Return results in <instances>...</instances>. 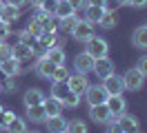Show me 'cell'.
Wrapping results in <instances>:
<instances>
[{"instance_id": "obj_1", "label": "cell", "mask_w": 147, "mask_h": 133, "mask_svg": "<svg viewBox=\"0 0 147 133\" xmlns=\"http://www.w3.org/2000/svg\"><path fill=\"white\" fill-rule=\"evenodd\" d=\"M85 53H89L94 60H96V58H102V55L109 53V44H107L105 38H100V35L94 33L89 40H85Z\"/></svg>"}, {"instance_id": "obj_2", "label": "cell", "mask_w": 147, "mask_h": 133, "mask_svg": "<svg viewBox=\"0 0 147 133\" xmlns=\"http://www.w3.org/2000/svg\"><path fill=\"white\" fill-rule=\"evenodd\" d=\"M120 78H123V87L127 89V91H140L143 84H145V76H143L136 67H134V69H127Z\"/></svg>"}, {"instance_id": "obj_3", "label": "cell", "mask_w": 147, "mask_h": 133, "mask_svg": "<svg viewBox=\"0 0 147 133\" xmlns=\"http://www.w3.org/2000/svg\"><path fill=\"white\" fill-rule=\"evenodd\" d=\"M107 98L109 93L102 89V84H89L87 91H85V100H87V104L94 106V104H105L107 102Z\"/></svg>"}, {"instance_id": "obj_4", "label": "cell", "mask_w": 147, "mask_h": 133, "mask_svg": "<svg viewBox=\"0 0 147 133\" xmlns=\"http://www.w3.org/2000/svg\"><path fill=\"white\" fill-rule=\"evenodd\" d=\"M94 35V25L92 22H87V20H78L76 25H74V29H71V38L74 40H78V42H85V40H89Z\"/></svg>"}, {"instance_id": "obj_5", "label": "cell", "mask_w": 147, "mask_h": 133, "mask_svg": "<svg viewBox=\"0 0 147 133\" xmlns=\"http://www.w3.org/2000/svg\"><path fill=\"white\" fill-rule=\"evenodd\" d=\"M102 89H105L109 96H123V91H125L123 78L116 76V73H109L107 78H102Z\"/></svg>"}, {"instance_id": "obj_6", "label": "cell", "mask_w": 147, "mask_h": 133, "mask_svg": "<svg viewBox=\"0 0 147 133\" xmlns=\"http://www.w3.org/2000/svg\"><path fill=\"white\" fill-rule=\"evenodd\" d=\"M67 87L71 89L74 93H78V96H83L87 87H89V82H87V76L85 73H69V78H67Z\"/></svg>"}, {"instance_id": "obj_7", "label": "cell", "mask_w": 147, "mask_h": 133, "mask_svg": "<svg viewBox=\"0 0 147 133\" xmlns=\"http://www.w3.org/2000/svg\"><path fill=\"white\" fill-rule=\"evenodd\" d=\"M114 122H116L120 129H123V133H138V129H140V122H138V118L129 115L127 111H125L123 115H118Z\"/></svg>"}, {"instance_id": "obj_8", "label": "cell", "mask_w": 147, "mask_h": 133, "mask_svg": "<svg viewBox=\"0 0 147 133\" xmlns=\"http://www.w3.org/2000/svg\"><path fill=\"white\" fill-rule=\"evenodd\" d=\"M105 104H107V109H109V113H111V120H116L118 115H123L127 111V102H125L123 96H109Z\"/></svg>"}, {"instance_id": "obj_9", "label": "cell", "mask_w": 147, "mask_h": 133, "mask_svg": "<svg viewBox=\"0 0 147 133\" xmlns=\"http://www.w3.org/2000/svg\"><path fill=\"white\" fill-rule=\"evenodd\" d=\"M89 118H92L96 124L111 122V113H109V109H107V104H94V106H89Z\"/></svg>"}, {"instance_id": "obj_10", "label": "cell", "mask_w": 147, "mask_h": 133, "mask_svg": "<svg viewBox=\"0 0 147 133\" xmlns=\"http://www.w3.org/2000/svg\"><path fill=\"white\" fill-rule=\"evenodd\" d=\"M94 73L98 76V78H107L109 73H114V62L107 58V55H102V58H96L94 60Z\"/></svg>"}, {"instance_id": "obj_11", "label": "cell", "mask_w": 147, "mask_h": 133, "mask_svg": "<svg viewBox=\"0 0 147 133\" xmlns=\"http://www.w3.org/2000/svg\"><path fill=\"white\" fill-rule=\"evenodd\" d=\"M74 67H76L78 73H85V76H87V73L94 69V58L89 55V53H85V51L78 53V55L74 58Z\"/></svg>"}, {"instance_id": "obj_12", "label": "cell", "mask_w": 147, "mask_h": 133, "mask_svg": "<svg viewBox=\"0 0 147 133\" xmlns=\"http://www.w3.org/2000/svg\"><path fill=\"white\" fill-rule=\"evenodd\" d=\"M56 67H58V64H54L49 58H45V55H42V58L36 62V67H34V69H36V73L40 76V78H49V80H51V76H54Z\"/></svg>"}, {"instance_id": "obj_13", "label": "cell", "mask_w": 147, "mask_h": 133, "mask_svg": "<svg viewBox=\"0 0 147 133\" xmlns=\"http://www.w3.org/2000/svg\"><path fill=\"white\" fill-rule=\"evenodd\" d=\"M0 71H2V76H7V78H16L20 73V60H16V58L2 60L0 62Z\"/></svg>"}, {"instance_id": "obj_14", "label": "cell", "mask_w": 147, "mask_h": 133, "mask_svg": "<svg viewBox=\"0 0 147 133\" xmlns=\"http://www.w3.org/2000/svg\"><path fill=\"white\" fill-rule=\"evenodd\" d=\"M47 131L49 133H65L67 131V120L63 118V113L60 115H51V118H47Z\"/></svg>"}, {"instance_id": "obj_15", "label": "cell", "mask_w": 147, "mask_h": 133, "mask_svg": "<svg viewBox=\"0 0 147 133\" xmlns=\"http://www.w3.org/2000/svg\"><path fill=\"white\" fill-rule=\"evenodd\" d=\"M25 106H36V104H42L45 102V91H40V89H27L25 91Z\"/></svg>"}, {"instance_id": "obj_16", "label": "cell", "mask_w": 147, "mask_h": 133, "mask_svg": "<svg viewBox=\"0 0 147 133\" xmlns=\"http://www.w3.org/2000/svg\"><path fill=\"white\" fill-rule=\"evenodd\" d=\"M131 42H134L136 49L147 51V25L136 27V29H134V33H131Z\"/></svg>"}, {"instance_id": "obj_17", "label": "cell", "mask_w": 147, "mask_h": 133, "mask_svg": "<svg viewBox=\"0 0 147 133\" xmlns=\"http://www.w3.org/2000/svg\"><path fill=\"white\" fill-rule=\"evenodd\" d=\"M27 118H29V122H34V124H42V122L47 120L45 106H42V104H36V106H27Z\"/></svg>"}, {"instance_id": "obj_18", "label": "cell", "mask_w": 147, "mask_h": 133, "mask_svg": "<svg viewBox=\"0 0 147 133\" xmlns=\"http://www.w3.org/2000/svg\"><path fill=\"white\" fill-rule=\"evenodd\" d=\"M34 55V51H31V47H27V44L22 42H16L13 47H11V58H16V60H29Z\"/></svg>"}, {"instance_id": "obj_19", "label": "cell", "mask_w": 147, "mask_h": 133, "mask_svg": "<svg viewBox=\"0 0 147 133\" xmlns=\"http://www.w3.org/2000/svg\"><path fill=\"white\" fill-rule=\"evenodd\" d=\"M42 106H45L47 118H51V115H60V113H63V109H65V106L60 104V100H56L54 96H51V98H45Z\"/></svg>"}, {"instance_id": "obj_20", "label": "cell", "mask_w": 147, "mask_h": 133, "mask_svg": "<svg viewBox=\"0 0 147 133\" xmlns=\"http://www.w3.org/2000/svg\"><path fill=\"white\" fill-rule=\"evenodd\" d=\"M38 44L42 47V51L56 47V44H58V31H42L40 38H38Z\"/></svg>"}, {"instance_id": "obj_21", "label": "cell", "mask_w": 147, "mask_h": 133, "mask_svg": "<svg viewBox=\"0 0 147 133\" xmlns=\"http://www.w3.org/2000/svg\"><path fill=\"white\" fill-rule=\"evenodd\" d=\"M18 16H20V7H13V5H7V2H5L2 13H0V22H7V25H11L13 20H18Z\"/></svg>"}, {"instance_id": "obj_22", "label": "cell", "mask_w": 147, "mask_h": 133, "mask_svg": "<svg viewBox=\"0 0 147 133\" xmlns=\"http://www.w3.org/2000/svg\"><path fill=\"white\" fill-rule=\"evenodd\" d=\"M102 13H105L102 7H96V5H87V7H85V20L92 22V25H98V22H100Z\"/></svg>"}, {"instance_id": "obj_23", "label": "cell", "mask_w": 147, "mask_h": 133, "mask_svg": "<svg viewBox=\"0 0 147 133\" xmlns=\"http://www.w3.org/2000/svg\"><path fill=\"white\" fill-rule=\"evenodd\" d=\"M58 100H60V104H63V106H69V109H76V106L80 104V96H78V93H74L71 89H67Z\"/></svg>"}, {"instance_id": "obj_24", "label": "cell", "mask_w": 147, "mask_h": 133, "mask_svg": "<svg viewBox=\"0 0 147 133\" xmlns=\"http://www.w3.org/2000/svg\"><path fill=\"white\" fill-rule=\"evenodd\" d=\"M45 58H49L54 64H65V49L60 44H56V47H51V49L45 51Z\"/></svg>"}, {"instance_id": "obj_25", "label": "cell", "mask_w": 147, "mask_h": 133, "mask_svg": "<svg viewBox=\"0 0 147 133\" xmlns=\"http://www.w3.org/2000/svg\"><path fill=\"white\" fill-rule=\"evenodd\" d=\"M5 131H7V133H27L29 129H27V122H25L22 118H18V115H16V118H13L7 126H5Z\"/></svg>"}, {"instance_id": "obj_26", "label": "cell", "mask_w": 147, "mask_h": 133, "mask_svg": "<svg viewBox=\"0 0 147 133\" xmlns=\"http://www.w3.org/2000/svg\"><path fill=\"white\" fill-rule=\"evenodd\" d=\"M65 133H87V122H85L83 118L67 120V131Z\"/></svg>"}, {"instance_id": "obj_27", "label": "cell", "mask_w": 147, "mask_h": 133, "mask_svg": "<svg viewBox=\"0 0 147 133\" xmlns=\"http://www.w3.org/2000/svg\"><path fill=\"white\" fill-rule=\"evenodd\" d=\"M74 13H76V9H74L67 0H58V7H56V13H54L58 20H60V18H67V16H74Z\"/></svg>"}, {"instance_id": "obj_28", "label": "cell", "mask_w": 147, "mask_h": 133, "mask_svg": "<svg viewBox=\"0 0 147 133\" xmlns=\"http://www.w3.org/2000/svg\"><path fill=\"white\" fill-rule=\"evenodd\" d=\"M116 22H118V13H116V11H107V9H105V13H102V18H100V22H98V25H100L102 29H114V27H116Z\"/></svg>"}, {"instance_id": "obj_29", "label": "cell", "mask_w": 147, "mask_h": 133, "mask_svg": "<svg viewBox=\"0 0 147 133\" xmlns=\"http://www.w3.org/2000/svg\"><path fill=\"white\" fill-rule=\"evenodd\" d=\"M78 20H80V18L76 16V13H74V16H67V18H60V20H58V29H63V31H71L74 25H76Z\"/></svg>"}, {"instance_id": "obj_30", "label": "cell", "mask_w": 147, "mask_h": 133, "mask_svg": "<svg viewBox=\"0 0 147 133\" xmlns=\"http://www.w3.org/2000/svg\"><path fill=\"white\" fill-rule=\"evenodd\" d=\"M18 42H22V44H27V47L34 49V47L38 44V38H36V35H31L27 29H25V31H20V33H18Z\"/></svg>"}, {"instance_id": "obj_31", "label": "cell", "mask_w": 147, "mask_h": 133, "mask_svg": "<svg viewBox=\"0 0 147 133\" xmlns=\"http://www.w3.org/2000/svg\"><path fill=\"white\" fill-rule=\"evenodd\" d=\"M67 78H69L67 67H65V64H58L56 71H54V76H51V80H54V82H67Z\"/></svg>"}, {"instance_id": "obj_32", "label": "cell", "mask_w": 147, "mask_h": 133, "mask_svg": "<svg viewBox=\"0 0 147 133\" xmlns=\"http://www.w3.org/2000/svg\"><path fill=\"white\" fill-rule=\"evenodd\" d=\"M56 7H58V0H42V5H40V11H45L47 16H54L56 13Z\"/></svg>"}, {"instance_id": "obj_33", "label": "cell", "mask_w": 147, "mask_h": 133, "mask_svg": "<svg viewBox=\"0 0 147 133\" xmlns=\"http://www.w3.org/2000/svg\"><path fill=\"white\" fill-rule=\"evenodd\" d=\"M27 31H29V33H31V35H36V38H40V33H42L45 29H42V22H40V20H36V18H34V20L29 22Z\"/></svg>"}, {"instance_id": "obj_34", "label": "cell", "mask_w": 147, "mask_h": 133, "mask_svg": "<svg viewBox=\"0 0 147 133\" xmlns=\"http://www.w3.org/2000/svg\"><path fill=\"white\" fill-rule=\"evenodd\" d=\"M9 33H11V25H7V22H0V42H7Z\"/></svg>"}, {"instance_id": "obj_35", "label": "cell", "mask_w": 147, "mask_h": 133, "mask_svg": "<svg viewBox=\"0 0 147 133\" xmlns=\"http://www.w3.org/2000/svg\"><path fill=\"white\" fill-rule=\"evenodd\" d=\"M7 58H11V47L7 42H0V62L7 60Z\"/></svg>"}, {"instance_id": "obj_36", "label": "cell", "mask_w": 147, "mask_h": 133, "mask_svg": "<svg viewBox=\"0 0 147 133\" xmlns=\"http://www.w3.org/2000/svg\"><path fill=\"white\" fill-rule=\"evenodd\" d=\"M136 69L140 71L143 76H147V55H143V58H140V60L136 62Z\"/></svg>"}, {"instance_id": "obj_37", "label": "cell", "mask_w": 147, "mask_h": 133, "mask_svg": "<svg viewBox=\"0 0 147 133\" xmlns=\"http://www.w3.org/2000/svg\"><path fill=\"white\" fill-rule=\"evenodd\" d=\"M105 133H123V129H120L118 124L111 120V122H107V129H105Z\"/></svg>"}, {"instance_id": "obj_38", "label": "cell", "mask_w": 147, "mask_h": 133, "mask_svg": "<svg viewBox=\"0 0 147 133\" xmlns=\"http://www.w3.org/2000/svg\"><path fill=\"white\" fill-rule=\"evenodd\" d=\"M67 2H69L74 9H83V7H87V0H67Z\"/></svg>"}, {"instance_id": "obj_39", "label": "cell", "mask_w": 147, "mask_h": 133, "mask_svg": "<svg viewBox=\"0 0 147 133\" xmlns=\"http://www.w3.org/2000/svg\"><path fill=\"white\" fill-rule=\"evenodd\" d=\"M87 5H96V7L107 9V0H87Z\"/></svg>"}, {"instance_id": "obj_40", "label": "cell", "mask_w": 147, "mask_h": 133, "mask_svg": "<svg viewBox=\"0 0 147 133\" xmlns=\"http://www.w3.org/2000/svg\"><path fill=\"white\" fill-rule=\"evenodd\" d=\"M129 5H131V7H138V9H143V7H147V0H131Z\"/></svg>"}, {"instance_id": "obj_41", "label": "cell", "mask_w": 147, "mask_h": 133, "mask_svg": "<svg viewBox=\"0 0 147 133\" xmlns=\"http://www.w3.org/2000/svg\"><path fill=\"white\" fill-rule=\"evenodd\" d=\"M7 5H13V7H22V5H27V0H5Z\"/></svg>"}, {"instance_id": "obj_42", "label": "cell", "mask_w": 147, "mask_h": 133, "mask_svg": "<svg viewBox=\"0 0 147 133\" xmlns=\"http://www.w3.org/2000/svg\"><path fill=\"white\" fill-rule=\"evenodd\" d=\"M16 87H18V82H16L13 78H9V80H7V91H13Z\"/></svg>"}, {"instance_id": "obj_43", "label": "cell", "mask_w": 147, "mask_h": 133, "mask_svg": "<svg viewBox=\"0 0 147 133\" xmlns=\"http://www.w3.org/2000/svg\"><path fill=\"white\" fill-rule=\"evenodd\" d=\"M27 2H29V5H34V7H40V5H42V0H27Z\"/></svg>"}, {"instance_id": "obj_44", "label": "cell", "mask_w": 147, "mask_h": 133, "mask_svg": "<svg viewBox=\"0 0 147 133\" xmlns=\"http://www.w3.org/2000/svg\"><path fill=\"white\" fill-rule=\"evenodd\" d=\"M116 2H118V5H129L131 0H116Z\"/></svg>"}, {"instance_id": "obj_45", "label": "cell", "mask_w": 147, "mask_h": 133, "mask_svg": "<svg viewBox=\"0 0 147 133\" xmlns=\"http://www.w3.org/2000/svg\"><path fill=\"white\" fill-rule=\"evenodd\" d=\"M2 7H5V2H2V0H0V13H2Z\"/></svg>"}, {"instance_id": "obj_46", "label": "cell", "mask_w": 147, "mask_h": 133, "mask_svg": "<svg viewBox=\"0 0 147 133\" xmlns=\"http://www.w3.org/2000/svg\"><path fill=\"white\" fill-rule=\"evenodd\" d=\"M27 133H38V131H27Z\"/></svg>"}, {"instance_id": "obj_47", "label": "cell", "mask_w": 147, "mask_h": 133, "mask_svg": "<svg viewBox=\"0 0 147 133\" xmlns=\"http://www.w3.org/2000/svg\"><path fill=\"white\" fill-rule=\"evenodd\" d=\"M2 111H5V109H2V106H0V113H2Z\"/></svg>"}, {"instance_id": "obj_48", "label": "cell", "mask_w": 147, "mask_h": 133, "mask_svg": "<svg viewBox=\"0 0 147 133\" xmlns=\"http://www.w3.org/2000/svg\"><path fill=\"white\" fill-rule=\"evenodd\" d=\"M138 133H140V131H138Z\"/></svg>"}]
</instances>
